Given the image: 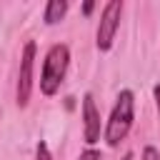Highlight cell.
<instances>
[{"label":"cell","instance_id":"6da1fadb","mask_svg":"<svg viewBox=\"0 0 160 160\" xmlns=\"http://www.w3.org/2000/svg\"><path fill=\"white\" fill-rule=\"evenodd\" d=\"M132 120H135V95H132V90H120L115 98L110 120L105 125V142L110 148H118L128 138Z\"/></svg>","mask_w":160,"mask_h":160},{"label":"cell","instance_id":"7a4b0ae2","mask_svg":"<svg viewBox=\"0 0 160 160\" xmlns=\"http://www.w3.org/2000/svg\"><path fill=\"white\" fill-rule=\"evenodd\" d=\"M68 65H70V48L65 42L50 45V50L45 52V60H42V70H40V92L42 95L52 98L60 90Z\"/></svg>","mask_w":160,"mask_h":160},{"label":"cell","instance_id":"3957f363","mask_svg":"<svg viewBox=\"0 0 160 160\" xmlns=\"http://www.w3.org/2000/svg\"><path fill=\"white\" fill-rule=\"evenodd\" d=\"M120 12H122V2L120 0H110L105 2L102 8V15H100V25H98V32H95V45L100 52H108L115 42V32L120 28Z\"/></svg>","mask_w":160,"mask_h":160},{"label":"cell","instance_id":"277c9868","mask_svg":"<svg viewBox=\"0 0 160 160\" xmlns=\"http://www.w3.org/2000/svg\"><path fill=\"white\" fill-rule=\"evenodd\" d=\"M35 52L38 45L35 40H28L20 55V72H18V105L25 108L30 102V92H32V68H35Z\"/></svg>","mask_w":160,"mask_h":160},{"label":"cell","instance_id":"5b68a950","mask_svg":"<svg viewBox=\"0 0 160 160\" xmlns=\"http://www.w3.org/2000/svg\"><path fill=\"white\" fill-rule=\"evenodd\" d=\"M82 135L88 145H95L100 140V112L90 92L82 95Z\"/></svg>","mask_w":160,"mask_h":160},{"label":"cell","instance_id":"8992f818","mask_svg":"<svg viewBox=\"0 0 160 160\" xmlns=\"http://www.w3.org/2000/svg\"><path fill=\"white\" fill-rule=\"evenodd\" d=\"M68 8H70V5H68V0H48L45 12H42L45 25H55V22H60V20L65 18Z\"/></svg>","mask_w":160,"mask_h":160},{"label":"cell","instance_id":"52a82bcc","mask_svg":"<svg viewBox=\"0 0 160 160\" xmlns=\"http://www.w3.org/2000/svg\"><path fill=\"white\" fill-rule=\"evenodd\" d=\"M35 160H52V155H50V148H48L42 140L35 145Z\"/></svg>","mask_w":160,"mask_h":160},{"label":"cell","instance_id":"ba28073f","mask_svg":"<svg viewBox=\"0 0 160 160\" xmlns=\"http://www.w3.org/2000/svg\"><path fill=\"white\" fill-rule=\"evenodd\" d=\"M142 160H160V152H158V148H152V145H145V150H142Z\"/></svg>","mask_w":160,"mask_h":160},{"label":"cell","instance_id":"9c48e42d","mask_svg":"<svg viewBox=\"0 0 160 160\" xmlns=\"http://www.w3.org/2000/svg\"><path fill=\"white\" fill-rule=\"evenodd\" d=\"M78 160H102V155L98 152V150H92V148H88L85 152H80V158Z\"/></svg>","mask_w":160,"mask_h":160},{"label":"cell","instance_id":"30bf717a","mask_svg":"<svg viewBox=\"0 0 160 160\" xmlns=\"http://www.w3.org/2000/svg\"><path fill=\"white\" fill-rule=\"evenodd\" d=\"M152 95H155V105H158V118H160V82L152 88Z\"/></svg>","mask_w":160,"mask_h":160},{"label":"cell","instance_id":"8fae6325","mask_svg":"<svg viewBox=\"0 0 160 160\" xmlns=\"http://www.w3.org/2000/svg\"><path fill=\"white\" fill-rule=\"evenodd\" d=\"M92 8H95L92 2H85V5H82V12H85V15H90V12H92Z\"/></svg>","mask_w":160,"mask_h":160},{"label":"cell","instance_id":"7c38bea8","mask_svg":"<svg viewBox=\"0 0 160 160\" xmlns=\"http://www.w3.org/2000/svg\"><path fill=\"white\" fill-rule=\"evenodd\" d=\"M120 160H132V152H125V155H122Z\"/></svg>","mask_w":160,"mask_h":160}]
</instances>
